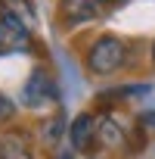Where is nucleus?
<instances>
[{"mask_svg": "<svg viewBox=\"0 0 155 159\" xmlns=\"http://www.w3.org/2000/svg\"><path fill=\"white\" fill-rule=\"evenodd\" d=\"M124 59H127V44L115 34H99L84 53L90 75H115L124 66Z\"/></svg>", "mask_w": 155, "mask_h": 159, "instance_id": "1", "label": "nucleus"}, {"mask_svg": "<svg viewBox=\"0 0 155 159\" xmlns=\"http://www.w3.org/2000/svg\"><path fill=\"white\" fill-rule=\"evenodd\" d=\"M59 100V88H56V78L44 69V66H34L28 81L22 88V103L37 109V106H47V103H56Z\"/></svg>", "mask_w": 155, "mask_h": 159, "instance_id": "2", "label": "nucleus"}, {"mask_svg": "<svg viewBox=\"0 0 155 159\" xmlns=\"http://www.w3.org/2000/svg\"><path fill=\"white\" fill-rule=\"evenodd\" d=\"M31 44V28L13 16V13H0V53H19Z\"/></svg>", "mask_w": 155, "mask_h": 159, "instance_id": "3", "label": "nucleus"}, {"mask_svg": "<svg viewBox=\"0 0 155 159\" xmlns=\"http://www.w3.org/2000/svg\"><path fill=\"white\" fill-rule=\"evenodd\" d=\"M96 143L106 147V150H124L127 147V128L121 125L118 116L106 112L96 119Z\"/></svg>", "mask_w": 155, "mask_h": 159, "instance_id": "4", "label": "nucleus"}, {"mask_svg": "<svg viewBox=\"0 0 155 159\" xmlns=\"http://www.w3.org/2000/svg\"><path fill=\"white\" fill-rule=\"evenodd\" d=\"M103 13L99 0H59V19L65 25H84Z\"/></svg>", "mask_w": 155, "mask_h": 159, "instance_id": "5", "label": "nucleus"}, {"mask_svg": "<svg viewBox=\"0 0 155 159\" xmlns=\"http://www.w3.org/2000/svg\"><path fill=\"white\" fill-rule=\"evenodd\" d=\"M0 159H34L31 137L19 128H3L0 131Z\"/></svg>", "mask_w": 155, "mask_h": 159, "instance_id": "6", "label": "nucleus"}, {"mask_svg": "<svg viewBox=\"0 0 155 159\" xmlns=\"http://www.w3.org/2000/svg\"><path fill=\"white\" fill-rule=\"evenodd\" d=\"M68 140L78 153H87L93 143H96V119L90 112H81L71 125H68Z\"/></svg>", "mask_w": 155, "mask_h": 159, "instance_id": "7", "label": "nucleus"}, {"mask_svg": "<svg viewBox=\"0 0 155 159\" xmlns=\"http://www.w3.org/2000/svg\"><path fill=\"white\" fill-rule=\"evenodd\" d=\"M152 91V84H124V88H112L106 94H99V100H130V97H146Z\"/></svg>", "mask_w": 155, "mask_h": 159, "instance_id": "8", "label": "nucleus"}, {"mask_svg": "<svg viewBox=\"0 0 155 159\" xmlns=\"http://www.w3.org/2000/svg\"><path fill=\"white\" fill-rule=\"evenodd\" d=\"M3 10L19 16L28 28H34V7H31V0H3Z\"/></svg>", "mask_w": 155, "mask_h": 159, "instance_id": "9", "label": "nucleus"}, {"mask_svg": "<svg viewBox=\"0 0 155 159\" xmlns=\"http://www.w3.org/2000/svg\"><path fill=\"white\" fill-rule=\"evenodd\" d=\"M62 125H65V119H62L59 112H56L53 119H47V122L40 125V128H44V143H47V147H53V143H56V140L62 137Z\"/></svg>", "mask_w": 155, "mask_h": 159, "instance_id": "10", "label": "nucleus"}, {"mask_svg": "<svg viewBox=\"0 0 155 159\" xmlns=\"http://www.w3.org/2000/svg\"><path fill=\"white\" fill-rule=\"evenodd\" d=\"M13 116H16V103L6 94H0V122H10Z\"/></svg>", "mask_w": 155, "mask_h": 159, "instance_id": "11", "label": "nucleus"}, {"mask_svg": "<svg viewBox=\"0 0 155 159\" xmlns=\"http://www.w3.org/2000/svg\"><path fill=\"white\" fill-rule=\"evenodd\" d=\"M140 125H143V128H155V109L143 112V116H140Z\"/></svg>", "mask_w": 155, "mask_h": 159, "instance_id": "12", "label": "nucleus"}, {"mask_svg": "<svg viewBox=\"0 0 155 159\" xmlns=\"http://www.w3.org/2000/svg\"><path fill=\"white\" fill-rule=\"evenodd\" d=\"M99 3H121V0H99Z\"/></svg>", "mask_w": 155, "mask_h": 159, "instance_id": "13", "label": "nucleus"}, {"mask_svg": "<svg viewBox=\"0 0 155 159\" xmlns=\"http://www.w3.org/2000/svg\"><path fill=\"white\" fill-rule=\"evenodd\" d=\"M152 62H155V44H152Z\"/></svg>", "mask_w": 155, "mask_h": 159, "instance_id": "14", "label": "nucleus"}]
</instances>
